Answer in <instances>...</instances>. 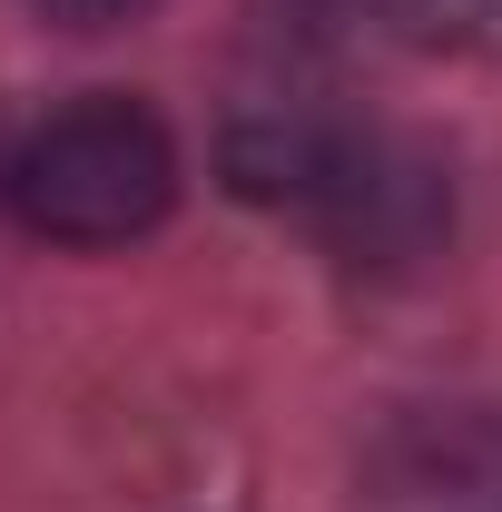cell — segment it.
Masks as SVG:
<instances>
[{
	"mask_svg": "<svg viewBox=\"0 0 502 512\" xmlns=\"http://www.w3.org/2000/svg\"><path fill=\"white\" fill-rule=\"evenodd\" d=\"M0 197L50 247H128L178 207V138L138 99H79L10 148Z\"/></svg>",
	"mask_w": 502,
	"mask_h": 512,
	"instance_id": "1",
	"label": "cell"
},
{
	"mask_svg": "<svg viewBox=\"0 0 502 512\" xmlns=\"http://www.w3.org/2000/svg\"><path fill=\"white\" fill-rule=\"evenodd\" d=\"M296 217H315V237L345 256V266H424L453 227V178H443L434 148L394 138V128H355L335 119L325 148H315L306 188H296Z\"/></svg>",
	"mask_w": 502,
	"mask_h": 512,
	"instance_id": "2",
	"label": "cell"
},
{
	"mask_svg": "<svg viewBox=\"0 0 502 512\" xmlns=\"http://www.w3.org/2000/svg\"><path fill=\"white\" fill-rule=\"evenodd\" d=\"M414 10L424 0H276V30H296V40H365V30H394Z\"/></svg>",
	"mask_w": 502,
	"mask_h": 512,
	"instance_id": "3",
	"label": "cell"
},
{
	"mask_svg": "<svg viewBox=\"0 0 502 512\" xmlns=\"http://www.w3.org/2000/svg\"><path fill=\"white\" fill-rule=\"evenodd\" d=\"M50 30H119V20H138V10H158V0H30Z\"/></svg>",
	"mask_w": 502,
	"mask_h": 512,
	"instance_id": "4",
	"label": "cell"
},
{
	"mask_svg": "<svg viewBox=\"0 0 502 512\" xmlns=\"http://www.w3.org/2000/svg\"><path fill=\"white\" fill-rule=\"evenodd\" d=\"M463 30H473V40H493V50H502V0H463Z\"/></svg>",
	"mask_w": 502,
	"mask_h": 512,
	"instance_id": "5",
	"label": "cell"
}]
</instances>
